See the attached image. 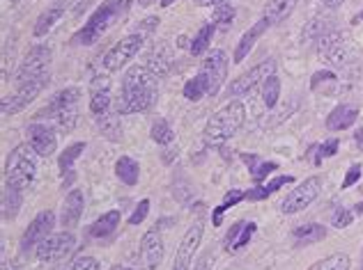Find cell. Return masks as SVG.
<instances>
[{
    "mask_svg": "<svg viewBox=\"0 0 363 270\" xmlns=\"http://www.w3.org/2000/svg\"><path fill=\"white\" fill-rule=\"evenodd\" d=\"M129 5H131V0H104V3L94 9V14L85 21V25L76 33L74 42H79L83 46L97 44L104 37V33H108V28H113V23L120 21V18L127 14Z\"/></svg>",
    "mask_w": 363,
    "mask_h": 270,
    "instance_id": "6da1fadb",
    "label": "cell"
},
{
    "mask_svg": "<svg viewBox=\"0 0 363 270\" xmlns=\"http://www.w3.org/2000/svg\"><path fill=\"white\" fill-rule=\"evenodd\" d=\"M246 119V108L242 101H230L228 105H223L221 110L214 112L209 117L207 127H205V142L212 144V147H221L230 138H235L240 129L244 127Z\"/></svg>",
    "mask_w": 363,
    "mask_h": 270,
    "instance_id": "7a4b0ae2",
    "label": "cell"
},
{
    "mask_svg": "<svg viewBox=\"0 0 363 270\" xmlns=\"http://www.w3.org/2000/svg\"><path fill=\"white\" fill-rule=\"evenodd\" d=\"M37 151L30 144H16V147L9 151V156L5 160V183L14 188L26 190L37 177Z\"/></svg>",
    "mask_w": 363,
    "mask_h": 270,
    "instance_id": "3957f363",
    "label": "cell"
},
{
    "mask_svg": "<svg viewBox=\"0 0 363 270\" xmlns=\"http://www.w3.org/2000/svg\"><path fill=\"white\" fill-rule=\"evenodd\" d=\"M51 60H53V51L46 44H37L30 51L26 53V57L18 64L16 71V85L23 83H49L51 81Z\"/></svg>",
    "mask_w": 363,
    "mask_h": 270,
    "instance_id": "277c9868",
    "label": "cell"
},
{
    "mask_svg": "<svg viewBox=\"0 0 363 270\" xmlns=\"http://www.w3.org/2000/svg\"><path fill=\"white\" fill-rule=\"evenodd\" d=\"M276 74V62L274 60H262L260 64H255L253 69L244 71L242 76H237V78L228 85V94L230 96H244V94H251L255 92L260 85L267 83V78H272Z\"/></svg>",
    "mask_w": 363,
    "mask_h": 270,
    "instance_id": "5b68a950",
    "label": "cell"
},
{
    "mask_svg": "<svg viewBox=\"0 0 363 270\" xmlns=\"http://www.w3.org/2000/svg\"><path fill=\"white\" fill-rule=\"evenodd\" d=\"M322 190V179L320 177H308L306 181H301L297 188L288 192V197L281 201V211L285 216L299 213V211L308 209L315 199H318Z\"/></svg>",
    "mask_w": 363,
    "mask_h": 270,
    "instance_id": "8992f818",
    "label": "cell"
},
{
    "mask_svg": "<svg viewBox=\"0 0 363 270\" xmlns=\"http://www.w3.org/2000/svg\"><path fill=\"white\" fill-rule=\"evenodd\" d=\"M228 55L221 51V48H214V51H209L207 57L200 64V76L207 81V88H209V94L207 96H216L218 90L223 88V83L228 78Z\"/></svg>",
    "mask_w": 363,
    "mask_h": 270,
    "instance_id": "52a82bcc",
    "label": "cell"
},
{
    "mask_svg": "<svg viewBox=\"0 0 363 270\" xmlns=\"http://www.w3.org/2000/svg\"><path fill=\"white\" fill-rule=\"evenodd\" d=\"M143 42H145V37L140 33H131L127 37H122V40L111 48V51L104 55V69L106 71H120L124 64L131 62L136 53L140 51Z\"/></svg>",
    "mask_w": 363,
    "mask_h": 270,
    "instance_id": "ba28073f",
    "label": "cell"
},
{
    "mask_svg": "<svg viewBox=\"0 0 363 270\" xmlns=\"http://www.w3.org/2000/svg\"><path fill=\"white\" fill-rule=\"evenodd\" d=\"M46 85L49 83H42V81L16 85V92L3 96V101H0V112H3V117H9V115H16L23 108H28V105L42 94V90L46 88Z\"/></svg>",
    "mask_w": 363,
    "mask_h": 270,
    "instance_id": "9c48e42d",
    "label": "cell"
},
{
    "mask_svg": "<svg viewBox=\"0 0 363 270\" xmlns=\"http://www.w3.org/2000/svg\"><path fill=\"white\" fill-rule=\"evenodd\" d=\"M74 245H76V238L72 231H62V234H51L49 238H44L42 243L37 245L35 254L42 264H53L69 254Z\"/></svg>",
    "mask_w": 363,
    "mask_h": 270,
    "instance_id": "30bf717a",
    "label": "cell"
},
{
    "mask_svg": "<svg viewBox=\"0 0 363 270\" xmlns=\"http://www.w3.org/2000/svg\"><path fill=\"white\" fill-rule=\"evenodd\" d=\"M28 135V144L37 151V156L46 158L55 153L58 149V131H55L51 124H44V122H33L30 127L26 129Z\"/></svg>",
    "mask_w": 363,
    "mask_h": 270,
    "instance_id": "8fae6325",
    "label": "cell"
},
{
    "mask_svg": "<svg viewBox=\"0 0 363 270\" xmlns=\"http://www.w3.org/2000/svg\"><path fill=\"white\" fill-rule=\"evenodd\" d=\"M53 225H55L53 211H42V213H37L21 236V252H28L30 247L40 245L44 238H49L53 231Z\"/></svg>",
    "mask_w": 363,
    "mask_h": 270,
    "instance_id": "7c38bea8",
    "label": "cell"
},
{
    "mask_svg": "<svg viewBox=\"0 0 363 270\" xmlns=\"http://www.w3.org/2000/svg\"><path fill=\"white\" fill-rule=\"evenodd\" d=\"M203 234H205V227L203 223L191 225L189 231L182 238V243L177 247V254H175V262H173V270H189L191 268V262H194L196 257V250L200 245V240H203Z\"/></svg>",
    "mask_w": 363,
    "mask_h": 270,
    "instance_id": "4fadbf2b",
    "label": "cell"
},
{
    "mask_svg": "<svg viewBox=\"0 0 363 270\" xmlns=\"http://www.w3.org/2000/svg\"><path fill=\"white\" fill-rule=\"evenodd\" d=\"M175 64V51L173 46L168 42H157L155 46L150 48L147 53V60H145V66L157 76V78H164V76L170 74Z\"/></svg>",
    "mask_w": 363,
    "mask_h": 270,
    "instance_id": "5bb4252c",
    "label": "cell"
},
{
    "mask_svg": "<svg viewBox=\"0 0 363 270\" xmlns=\"http://www.w3.org/2000/svg\"><path fill=\"white\" fill-rule=\"evenodd\" d=\"M320 55L331 64H342L345 62V37H342L338 30H329L327 35L318 42Z\"/></svg>",
    "mask_w": 363,
    "mask_h": 270,
    "instance_id": "9a60e30c",
    "label": "cell"
},
{
    "mask_svg": "<svg viewBox=\"0 0 363 270\" xmlns=\"http://www.w3.org/2000/svg\"><path fill=\"white\" fill-rule=\"evenodd\" d=\"M111 108V78L108 76H94L90 81V110L104 115Z\"/></svg>",
    "mask_w": 363,
    "mask_h": 270,
    "instance_id": "2e32d148",
    "label": "cell"
},
{
    "mask_svg": "<svg viewBox=\"0 0 363 270\" xmlns=\"http://www.w3.org/2000/svg\"><path fill=\"white\" fill-rule=\"evenodd\" d=\"M140 254L143 259H145V264L150 270H155L159 264H161V259H164V238H161L159 234V229H150L145 236H143L140 240Z\"/></svg>",
    "mask_w": 363,
    "mask_h": 270,
    "instance_id": "e0dca14e",
    "label": "cell"
},
{
    "mask_svg": "<svg viewBox=\"0 0 363 270\" xmlns=\"http://www.w3.org/2000/svg\"><path fill=\"white\" fill-rule=\"evenodd\" d=\"M83 209H85V197L81 190H72L69 195L65 197L62 201V213H60V225L65 229H72L79 225V220L83 216Z\"/></svg>",
    "mask_w": 363,
    "mask_h": 270,
    "instance_id": "ac0fdd59",
    "label": "cell"
},
{
    "mask_svg": "<svg viewBox=\"0 0 363 270\" xmlns=\"http://www.w3.org/2000/svg\"><path fill=\"white\" fill-rule=\"evenodd\" d=\"M267 28H269V21H267V18H260V21H257L255 25L248 28V30L242 35L240 44H237V48H235V55H233V60H235V62H244V60H246V55L253 51L255 42L264 35Z\"/></svg>",
    "mask_w": 363,
    "mask_h": 270,
    "instance_id": "d6986e66",
    "label": "cell"
},
{
    "mask_svg": "<svg viewBox=\"0 0 363 270\" xmlns=\"http://www.w3.org/2000/svg\"><path fill=\"white\" fill-rule=\"evenodd\" d=\"M359 117V110L354 108V105H338V108H333L329 112V117H327V129L333 131V133H338V131H345L350 129L352 124L357 122Z\"/></svg>",
    "mask_w": 363,
    "mask_h": 270,
    "instance_id": "ffe728a7",
    "label": "cell"
},
{
    "mask_svg": "<svg viewBox=\"0 0 363 270\" xmlns=\"http://www.w3.org/2000/svg\"><path fill=\"white\" fill-rule=\"evenodd\" d=\"M79 99H81V90L79 88H65L58 94H53V99L49 101V105H46L40 115H37V119L44 117V115H53L58 110L72 108V105H79Z\"/></svg>",
    "mask_w": 363,
    "mask_h": 270,
    "instance_id": "44dd1931",
    "label": "cell"
},
{
    "mask_svg": "<svg viewBox=\"0 0 363 270\" xmlns=\"http://www.w3.org/2000/svg\"><path fill=\"white\" fill-rule=\"evenodd\" d=\"M67 5V0H60V3H55L53 7H49L46 12H42L40 16H37V21H35V28H33V33L35 37H44V35H49V30L60 21V18L65 16V7Z\"/></svg>",
    "mask_w": 363,
    "mask_h": 270,
    "instance_id": "7402d4cb",
    "label": "cell"
},
{
    "mask_svg": "<svg viewBox=\"0 0 363 270\" xmlns=\"http://www.w3.org/2000/svg\"><path fill=\"white\" fill-rule=\"evenodd\" d=\"M299 0H267V7H264V16L269 21V25H279L288 18L294 7H297Z\"/></svg>",
    "mask_w": 363,
    "mask_h": 270,
    "instance_id": "603a6c76",
    "label": "cell"
},
{
    "mask_svg": "<svg viewBox=\"0 0 363 270\" xmlns=\"http://www.w3.org/2000/svg\"><path fill=\"white\" fill-rule=\"evenodd\" d=\"M292 238H294V245H297V247L320 243V240L327 238V227L318 225V223L301 225V227H297V229L292 231Z\"/></svg>",
    "mask_w": 363,
    "mask_h": 270,
    "instance_id": "cb8c5ba5",
    "label": "cell"
},
{
    "mask_svg": "<svg viewBox=\"0 0 363 270\" xmlns=\"http://www.w3.org/2000/svg\"><path fill=\"white\" fill-rule=\"evenodd\" d=\"M21 204H23V190L5 183V190H3V218L5 220H14L18 216V211H21Z\"/></svg>",
    "mask_w": 363,
    "mask_h": 270,
    "instance_id": "d4e9b609",
    "label": "cell"
},
{
    "mask_svg": "<svg viewBox=\"0 0 363 270\" xmlns=\"http://www.w3.org/2000/svg\"><path fill=\"white\" fill-rule=\"evenodd\" d=\"M97 127L104 133V138L111 142H120L122 140V122L118 112H104L97 117Z\"/></svg>",
    "mask_w": 363,
    "mask_h": 270,
    "instance_id": "484cf974",
    "label": "cell"
},
{
    "mask_svg": "<svg viewBox=\"0 0 363 270\" xmlns=\"http://www.w3.org/2000/svg\"><path fill=\"white\" fill-rule=\"evenodd\" d=\"M120 218H122V213L116 209V211H108V213H104L97 223H92V227H90V236L92 238H106V236H111L113 231L118 229V225H120Z\"/></svg>",
    "mask_w": 363,
    "mask_h": 270,
    "instance_id": "4316f807",
    "label": "cell"
},
{
    "mask_svg": "<svg viewBox=\"0 0 363 270\" xmlns=\"http://www.w3.org/2000/svg\"><path fill=\"white\" fill-rule=\"evenodd\" d=\"M294 179L290 177V175H281V177H276V179H272L267 186H257V188H253V190H248L246 192V199H251V201H260V199H267L269 195H274V192H279L283 186H290Z\"/></svg>",
    "mask_w": 363,
    "mask_h": 270,
    "instance_id": "83f0119b",
    "label": "cell"
},
{
    "mask_svg": "<svg viewBox=\"0 0 363 270\" xmlns=\"http://www.w3.org/2000/svg\"><path fill=\"white\" fill-rule=\"evenodd\" d=\"M116 175L122 183H127V186H136L140 179V165L129 156H120L116 160Z\"/></svg>",
    "mask_w": 363,
    "mask_h": 270,
    "instance_id": "f1b7e54d",
    "label": "cell"
},
{
    "mask_svg": "<svg viewBox=\"0 0 363 270\" xmlns=\"http://www.w3.org/2000/svg\"><path fill=\"white\" fill-rule=\"evenodd\" d=\"M242 158H244V163L248 165V170H251V177H253V181L255 183H262L267 177L272 175L274 170H279V163H269V160H264V163H260V158L255 156V153H251V156H248V153H242Z\"/></svg>",
    "mask_w": 363,
    "mask_h": 270,
    "instance_id": "f546056e",
    "label": "cell"
},
{
    "mask_svg": "<svg viewBox=\"0 0 363 270\" xmlns=\"http://www.w3.org/2000/svg\"><path fill=\"white\" fill-rule=\"evenodd\" d=\"M49 117H51L53 129L58 131V133H72L74 127H76V122H79V105H72V108L58 110V112L49 115Z\"/></svg>",
    "mask_w": 363,
    "mask_h": 270,
    "instance_id": "4dcf8cb0",
    "label": "cell"
},
{
    "mask_svg": "<svg viewBox=\"0 0 363 270\" xmlns=\"http://www.w3.org/2000/svg\"><path fill=\"white\" fill-rule=\"evenodd\" d=\"M242 199H246V192H244V190L233 188L230 192H228V195L223 197V201L214 209V213H212V223H214V227L221 225V223H223V213H225V211L230 209V206H235V204H240Z\"/></svg>",
    "mask_w": 363,
    "mask_h": 270,
    "instance_id": "1f68e13d",
    "label": "cell"
},
{
    "mask_svg": "<svg viewBox=\"0 0 363 270\" xmlns=\"http://www.w3.org/2000/svg\"><path fill=\"white\" fill-rule=\"evenodd\" d=\"M212 35H214V25L212 23H207V25H203L198 30V35L191 40V44H189V51H191V55H203L207 48H209V42H212Z\"/></svg>",
    "mask_w": 363,
    "mask_h": 270,
    "instance_id": "d6a6232c",
    "label": "cell"
},
{
    "mask_svg": "<svg viewBox=\"0 0 363 270\" xmlns=\"http://www.w3.org/2000/svg\"><path fill=\"white\" fill-rule=\"evenodd\" d=\"M329 30H331V28H329V18L315 16L313 21L303 28V42H320Z\"/></svg>",
    "mask_w": 363,
    "mask_h": 270,
    "instance_id": "836d02e7",
    "label": "cell"
},
{
    "mask_svg": "<svg viewBox=\"0 0 363 270\" xmlns=\"http://www.w3.org/2000/svg\"><path fill=\"white\" fill-rule=\"evenodd\" d=\"M83 151H85V142H74V144H69V147H67V149L60 153L58 168H60L62 175H67V172H72V165L81 158V153H83Z\"/></svg>",
    "mask_w": 363,
    "mask_h": 270,
    "instance_id": "e575fe53",
    "label": "cell"
},
{
    "mask_svg": "<svg viewBox=\"0 0 363 270\" xmlns=\"http://www.w3.org/2000/svg\"><path fill=\"white\" fill-rule=\"evenodd\" d=\"M207 94H209L207 81L200 74H196L194 78L186 81V85H184V99H189V101H200V99H205Z\"/></svg>",
    "mask_w": 363,
    "mask_h": 270,
    "instance_id": "d590c367",
    "label": "cell"
},
{
    "mask_svg": "<svg viewBox=\"0 0 363 270\" xmlns=\"http://www.w3.org/2000/svg\"><path fill=\"white\" fill-rule=\"evenodd\" d=\"M152 140H155L157 144H161V147H168V144L175 142V133L173 129H170V124L166 119H157L155 124H152Z\"/></svg>",
    "mask_w": 363,
    "mask_h": 270,
    "instance_id": "8d00e7d4",
    "label": "cell"
},
{
    "mask_svg": "<svg viewBox=\"0 0 363 270\" xmlns=\"http://www.w3.org/2000/svg\"><path fill=\"white\" fill-rule=\"evenodd\" d=\"M281 99V81L279 76H272V78H267V83L262 85V103L267 105V108H276V103H279Z\"/></svg>",
    "mask_w": 363,
    "mask_h": 270,
    "instance_id": "74e56055",
    "label": "cell"
},
{
    "mask_svg": "<svg viewBox=\"0 0 363 270\" xmlns=\"http://www.w3.org/2000/svg\"><path fill=\"white\" fill-rule=\"evenodd\" d=\"M350 264H352L350 257L338 252V254H331L327 259H322V262H318L311 270H350Z\"/></svg>",
    "mask_w": 363,
    "mask_h": 270,
    "instance_id": "f35d334b",
    "label": "cell"
},
{
    "mask_svg": "<svg viewBox=\"0 0 363 270\" xmlns=\"http://www.w3.org/2000/svg\"><path fill=\"white\" fill-rule=\"evenodd\" d=\"M235 16H237L235 7H233V5H228V3H223V5L214 7L212 21H214L216 25H228V23H233V21H235Z\"/></svg>",
    "mask_w": 363,
    "mask_h": 270,
    "instance_id": "ab89813d",
    "label": "cell"
},
{
    "mask_svg": "<svg viewBox=\"0 0 363 270\" xmlns=\"http://www.w3.org/2000/svg\"><path fill=\"white\" fill-rule=\"evenodd\" d=\"M352 220H354V213H352L350 209H336V213H333V218H331V225L333 227H338V229H345V227H350L352 225Z\"/></svg>",
    "mask_w": 363,
    "mask_h": 270,
    "instance_id": "60d3db41",
    "label": "cell"
},
{
    "mask_svg": "<svg viewBox=\"0 0 363 270\" xmlns=\"http://www.w3.org/2000/svg\"><path fill=\"white\" fill-rule=\"evenodd\" d=\"M147 213H150V199H143V201H138L136 209H133L131 218H129V225H131V227H138V225L143 223V220L147 218Z\"/></svg>",
    "mask_w": 363,
    "mask_h": 270,
    "instance_id": "b9f144b4",
    "label": "cell"
},
{
    "mask_svg": "<svg viewBox=\"0 0 363 270\" xmlns=\"http://www.w3.org/2000/svg\"><path fill=\"white\" fill-rule=\"evenodd\" d=\"M336 151H338V138H331V140H327L324 144H320V153H318V158H315V165H320L322 158L336 156Z\"/></svg>",
    "mask_w": 363,
    "mask_h": 270,
    "instance_id": "7bdbcfd3",
    "label": "cell"
},
{
    "mask_svg": "<svg viewBox=\"0 0 363 270\" xmlns=\"http://www.w3.org/2000/svg\"><path fill=\"white\" fill-rule=\"evenodd\" d=\"M255 231H257V225H255V223H246V225H244V229H242V234H240V238L235 240L233 252H237V250H242L244 245H248V240L253 238Z\"/></svg>",
    "mask_w": 363,
    "mask_h": 270,
    "instance_id": "ee69618b",
    "label": "cell"
},
{
    "mask_svg": "<svg viewBox=\"0 0 363 270\" xmlns=\"http://www.w3.org/2000/svg\"><path fill=\"white\" fill-rule=\"evenodd\" d=\"M244 220H240V223H235L230 229H228V234H225V240H223V245H225V250L228 252H233V245H235V240L240 238V234H242V229H244Z\"/></svg>",
    "mask_w": 363,
    "mask_h": 270,
    "instance_id": "f6af8a7d",
    "label": "cell"
},
{
    "mask_svg": "<svg viewBox=\"0 0 363 270\" xmlns=\"http://www.w3.org/2000/svg\"><path fill=\"white\" fill-rule=\"evenodd\" d=\"M69 270H101V266L94 257H79Z\"/></svg>",
    "mask_w": 363,
    "mask_h": 270,
    "instance_id": "bcb514c9",
    "label": "cell"
},
{
    "mask_svg": "<svg viewBox=\"0 0 363 270\" xmlns=\"http://www.w3.org/2000/svg\"><path fill=\"white\" fill-rule=\"evenodd\" d=\"M361 172H363V168H361V163H354V165H350V170H347V175H345V179H342V190L354 186V183H357L359 179H361Z\"/></svg>",
    "mask_w": 363,
    "mask_h": 270,
    "instance_id": "7dc6e473",
    "label": "cell"
},
{
    "mask_svg": "<svg viewBox=\"0 0 363 270\" xmlns=\"http://www.w3.org/2000/svg\"><path fill=\"white\" fill-rule=\"evenodd\" d=\"M331 81H336V74H333V71H329V69L318 71V74H313V78H311V88H313V90H318L320 85L331 83Z\"/></svg>",
    "mask_w": 363,
    "mask_h": 270,
    "instance_id": "c3c4849f",
    "label": "cell"
},
{
    "mask_svg": "<svg viewBox=\"0 0 363 270\" xmlns=\"http://www.w3.org/2000/svg\"><path fill=\"white\" fill-rule=\"evenodd\" d=\"M157 25H159V18L157 16H147V18H143V21L138 23V33L143 37H147L150 33H155Z\"/></svg>",
    "mask_w": 363,
    "mask_h": 270,
    "instance_id": "681fc988",
    "label": "cell"
},
{
    "mask_svg": "<svg viewBox=\"0 0 363 270\" xmlns=\"http://www.w3.org/2000/svg\"><path fill=\"white\" fill-rule=\"evenodd\" d=\"M161 158H164V163H173V160L177 158V147H175V144H173L170 149H166V151H164V156H161Z\"/></svg>",
    "mask_w": 363,
    "mask_h": 270,
    "instance_id": "f907efd6",
    "label": "cell"
},
{
    "mask_svg": "<svg viewBox=\"0 0 363 270\" xmlns=\"http://www.w3.org/2000/svg\"><path fill=\"white\" fill-rule=\"evenodd\" d=\"M223 3H228V0H196V5H200V7H218Z\"/></svg>",
    "mask_w": 363,
    "mask_h": 270,
    "instance_id": "816d5d0a",
    "label": "cell"
},
{
    "mask_svg": "<svg viewBox=\"0 0 363 270\" xmlns=\"http://www.w3.org/2000/svg\"><path fill=\"white\" fill-rule=\"evenodd\" d=\"M324 3V7H329V9H336V7H340L342 3H345V0H322Z\"/></svg>",
    "mask_w": 363,
    "mask_h": 270,
    "instance_id": "f5cc1de1",
    "label": "cell"
},
{
    "mask_svg": "<svg viewBox=\"0 0 363 270\" xmlns=\"http://www.w3.org/2000/svg\"><path fill=\"white\" fill-rule=\"evenodd\" d=\"M209 268V257H203V262H200L198 270H207Z\"/></svg>",
    "mask_w": 363,
    "mask_h": 270,
    "instance_id": "db71d44e",
    "label": "cell"
},
{
    "mask_svg": "<svg viewBox=\"0 0 363 270\" xmlns=\"http://www.w3.org/2000/svg\"><path fill=\"white\" fill-rule=\"evenodd\" d=\"M3 270H18L14 262H3Z\"/></svg>",
    "mask_w": 363,
    "mask_h": 270,
    "instance_id": "11a10c76",
    "label": "cell"
},
{
    "mask_svg": "<svg viewBox=\"0 0 363 270\" xmlns=\"http://www.w3.org/2000/svg\"><path fill=\"white\" fill-rule=\"evenodd\" d=\"M354 140H357V144H361V147H363V131H357L354 133Z\"/></svg>",
    "mask_w": 363,
    "mask_h": 270,
    "instance_id": "9f6ffc18",
    "label": "cell"
},
{
    "mask_svg": "<svg viewBox=\"0 0 363 270\" xmlns=\"http://www.w3.org/2000/svg\"><path fill=\"white\" fill-rule=\"evenodd\" d=\"M152 3H157V0H138V5H140V7H150ZM159 3H161V0H159Z\"/></svg>",
    "mask_w": 363,
    "mask_h": 270,
    "instance_id": "6f0895ef",
    "label": "cell"
},
{
    "mask_svg": "<svg viewBox=\"0 0 363 270\" xmlns=\"http://www.w3.org/2000/svg\"><path fill=\"white\" fill-rule=\"evenodd\" d=\"M354 216H363V201L354 206Z\"/></svg>",
    "mask_w": 363,
    "mask_h": 270,
    "instance_id": "680465c9",
    "label": "cell"
},
{
    "mask_svg": "<svg viewBox=\"0 0 363 270\" xmlns=\"http://www.w3.org/2000/svg\"><path fill=\"white\" fill-rule=\"evenodd\" d=\"M173 3H175V0H161V7H170Z\"/></svg>",
    "mask_w": 363,
    "mask_h": 270,
    "instance_id": "91938a15",
    "label": "cell"
},
{
    "mask_svg": "<svg viewBox=\"0 0 363 270\" xmlns=\"http://www.w3.org/2000/svg\"><path fill=\"white\" fill-rule=\"evenodd\" d=\"M9 3H12V5H16V3H18V0H9Z\"/></svg>",
    "mask_w": 363,
    "mask_h": 270,
    "instance_id": "94428289",
    "label": "cell"
},
{
    "mask_svg": "<svg viewBox=\"0 0 363 270\" xmlns=\"http://www.w3.org/2000/svg\"><path fill=\"white\" fill-rule=\"evenodd\" d=\"M127 270H131V268H127Z\"/></svg>",
    "mask_w": 363,
    "mask_h": 270,
    "instance_id": "6125c7cd",
    "label": "cell"
},
{
    "mask_svg": "<svg viewBox=\"0 0 363 270\" xmlns=\"http://www.w3.org/2000/svg\"><path fill=\"white\" fill-rule=\"evenodd\" d=\"M361 270H363V268H361Z\"/></svg>",
    "mask_w": 363,
    "mask_h": 270,
    "instance_id": "be15d7a7",
    "label": "cell"
}]
</instances>
